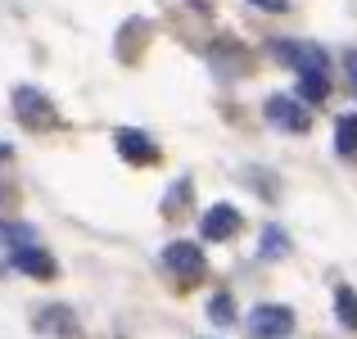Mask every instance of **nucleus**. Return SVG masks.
Segmentation results:
<instances>
[{
  "instance_id": "nucleus-1",
  "label": "nucleus",
  "mask_w": 357,
  "mask_h": 339,
  "mask_svg": "<svg viewBox=\"0 0 357 339\" xmlns=\"http://www.w3.org/2000/svg\"><path fill=\"white\" fill-rule=\"evenodd\" d=\"M14 118L23 122L27 131H54L63 122L59 109H54V100L36 86H14Z\"/></svg>"
},
{
  "instance_id": "nucleus-15",
  "label": "nucleus",
  "mask_w": 357,
  "mask_h": 339,
  "mask_svg": "<svg viewBox=\"0 0 357 339\" xmlns=\"http://www.w3.org/2000/svg\"><path fill=\"white\" fill-rule=\"evenodd\" d=\"M249 5L267 9V14H289V0H249Z\"/></svg>"
},
{
  "instance_id": "nucleus-7",
  "label": "nucleus",
  "mask_w": 357,
  "mask_h": 339,
  "mask_svg": "<svg viewBox=\"0 0 357 339\" xmlns=\"http://www.w3.org/2000/svg\"><path fill=\"white\" fill-rule=\"evenodd\" d=\"M240 226H244V218H240L236 204H213V209H204V218H199V235L204 240H231Z\"/></svg>"
},
{
  "instance_id": "nucleus-9",
  "label": "nucleus",
  "mask_w": 357,
  "mask_h": 339,
  "mask_svg": "<svg viewBox=\"0 0 357 339\" xmlns=\"http://www.w3.org/2000/svg\"><path fill=\"white\" fill-rule=\"evenodd\" d=\"M32 322H36V331L50 335V339H73L77 335V312H73L68 303H45Z\"/></svg>"
},
{
  "instance_id": "nucleus-6",
  "label": "nucleus",
  "mask_w": 357,
  "mask_h": 339,
  "mask_svg": "<svg viewBox=\"0 0 357 339\" xmlns=\"http://www.w3.org/2000/svg\"><path fill=\"white\" fill-rule=\"evenodd\" d=\"M114 149H118V158H127L131 167H149V163H158V145L149 140V131H136V127H118L114 131Z\"/></svg>"
},
{
  "instance_id": "nucleus-10",
  "label": "nucleus",
  "mask_w": 357,
  "mask_h": 339,
  "mask_svg": "<svg viewBox=\"0 0 357 339\" xmlns=\"http://www.w3.org/2000/svg\"><path fill=\"white\" fill-rule=\"evenodd\" d=\"M289 249H294V244H289V235L280 231L276 222H267V226H262V235H258V258L276 262V258H285Z\"/></svg>"
},
{
  "instance_id": "nucleus-16",
  "label": "nucleus",
  "mask_w": 357,
  "mask_h": 339,
  "mask_svg": "<svg viewBox=\"0 0 357 339\" xmlns=\"http://www.w3.org/2000/svg\"><path fill=\"white\" fill-rule=\"evenodd\" d=\"M190 5L199 9V14H208V5H213V0H190Z\"/></svg>"
},
{
  "instance_id": "nucleus-8",
  "label": "nucleus",
  "mask_w": 357,
  "mask_h": 339,
  "mask_svg": "<svg viewBox=\"0 0 357 339\" xmlns=\"http://www.w3.org/2000/svg\"><path fill=\"white\" fill-rule=\"evenodd\" d=\"M9 262H14L23 276H32V280H54V276H59V262H54L41 244H23V249H14Z\"/></svg>"
},
{
  "instance_id": "nucleus-3",
  "label": "nucleus",
  "mask_w": 357,
  "mask_h": 339,
  "mask_svg": "<svg viewBox=\"0 0 357 339\" xmlns=\"http://www.w3.org/2000/svg\"><path fill=\"white\" fill-rule=\"evenodd\" d=\"M271 54H276L280 63H289L298 77H312V73H326V77H331V54L312 41H289V36H280V41H271Z\"/></svg>"
},
{
  "instance_id": "nucleus-12",
  "label": "nucleus",
  "mask_w": 357,
  "mask_h": 339,
  "mask_svg": "<svg viewBox=\"0 0 357 339\" xmlns=\"http://www.w3.org/2000/svg\"><path fill=\"white\" fill-rule=\"evenodd\" d=\"M335 317H340V326L357 331V289L353 285H335Z\"/></svg>"
},
{
  "instance_id": "nucleus-5",
  "label": "nucleus",
  "mask_w": 357,
  "mask_h": 339,
  "mask_svg": "<svg viewBox=\"0 0 357 339\" xmlns=\"http://www.w3.org/2000/svg\"><path fill=\"white\" fill-rule=\"evenodd\" d=\"M262 113H267V122L280 127V131H298V136H303V131L312 127V113H307V105L298 96H280L276 91V96H267V109Z\"/></svg>"
},
{
  "instance_id": "nucleus-13",
  "label": "nucleus",
  "mask_w": 357,
  "mask_h": 339,
  "mask_svg": "<svg viewBox=\"0 0 357 339\" xmlns=\"http://www.w3.org/2000/svg\"><path fill=\"white\" fill-rule=\"evenodd\" d=\"M208 317H213V322H222V326L236 322V303H231V294H213L208 299Z\"/></svg>"
},
{
  "instance_id": "nucleus-14",
  "label": "nucleus",
  "mask_w": 357,
  "mask_h": 339,
  "mask_svg": "<svg viewBox=\"0 0 357 339\" xmlns=\"http://www.w3.org/2000/svg\"><path fill=\"white\" fill-rule=\"evenodd\" d=\"M344 73H349V91L357 100V50H344Z\"/></svg>"
},
{
  "instance_id": "nucleus-17",
  "label": "nucleus",
  "mask_w": 357,
  "mask_h": 339,
  "mask_svg": "<svg viewBox=\"0 0 357 339\" xmlns=\"http://www.w3.org/2000/svg\"><path fill=\"white\" fill-rule=\"evenodd\" d=\"M0 158H9V145H0Z\"/></svg>"
},
{
  "instance_id": "nucleus-11",
  "label": "nucleus",
  "mask_w": 357,
  "mask_h": 339,
  "mask_svg": "<svg viewBox=\"0 0 357 339\" xmlns=\"http://www.w3.org/2000/svg\"><path fill=\"white\" fill-rule=\"evenodd\" d=\"M335 149H340L344 158H357V113H344V118L335 122Z\"/></svg>"
},
{
  "instance_id": "nucleus-4",
  "label": "nucleus",
  "mask_w": 357,
  "mask_h": 339,
  "mask_svg": "<svg viewBox=\"0 0 357 339\" xmlns=\"http://www.w3.org/2000/svg\"><path fill=\"white\" fill-rule=\"evenodd\" d=\"M244 326H249V339H285L289 331H294V308L258 303L249 317H244Z\"/></svg>"
},
{
  "instance_id": "nucleus-2",
  "label": "nucleus",
  "mask_w": 357,
  "mask_h": 339,
  "mask_svg": "<svg viewBox=\"0 0 357 339\" xmlns=\"http://www.w3.org/2000/svg\"><path fill=\"white\" fill-rule=\"evenodd\" d=\"M163 267H167V276L176 280V285H199L204 276H208V258H204V249L199 244H190V240H172L163 249Z\"/></svg>"
}]
</instances>
